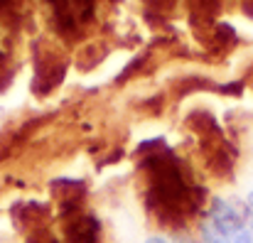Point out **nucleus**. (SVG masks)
<instances>
[{"mask_svg": "<svg viewBox=\"0 0 253 243\" xmlns=\"http://www.w3.org/2000/svg\"><path fill=\"white\" fill-rule=\"evenodd\" d=\"M199 241L202 243H231L229 241V236L221 234L211 219H207V221L199 224Z\"/></svg>", "mask_w": 253, "mask_h": 243, "instance_id": "nucleus-1", "label": "nucleus"}, {"mask_svg": "<svg viewBox=\"0 0 253 243\" xmlns=\"http://www.w3.org/2000/svg\"><path fill=\"white\" fill-rule=\"evenodd\" d=\"M231 243H253V234L251 229H244V231H239L234 239H231Z\"/></svg>", "mask_w": 253, "mask_h": 243, "instance_id": "nucleus-2", "label": "nucleus"}, {"mask_svg": "<svg viewBox=\"0 0 253 243\" xmlns=\"http://www.w3.org/2000/svg\"><path fill=\"white\" fill-rule=\"evenodd\" d=\"M145 243H169L168 239H163V236H153V239H148Z\"/></svg>", "mask_w": 253, "mask_h": 243, "instance_id": "nucleus-3", "label": "nucleus"}, {"mask_svg": "<svg viewBox=\"0 0 253 243\" xmlns=\"http://www.w3.org/2000/svg\"><path fill=\"white\" fill-rule=\"evenodd\" d=\"M246 204L251 206V211H253V192H249V197H246Z\"/></svg>", "mask_w": 253, "mask_h": 243, "instance_id": "nucleus-4", "label": "nucleus"}, {"mask_svg": "<svg viewBox=\"0 0 253 243\" xmlns=\"http://www.w3.org/2000/svg\"><path fill=\"white\" fill-rule=\"evenodd\" d=\"M184 243H202V241H184Z\"/></svg>", "mask_w": 253, "mask_h": 243, "instance_id": "nucleus-5", "label": "nucleus"}]
</instances>
